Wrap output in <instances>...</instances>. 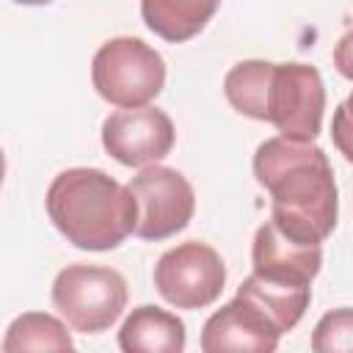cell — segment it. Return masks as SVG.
<instances>
[{
  "instance_id": "cell-15",
  "label": "cell",
  "mask_w": 353,
  "mask_h": 353,
  "mask_svg": "<svg viewBox=\"0 0 353 353\" xmlns=\"http://www.w3.org/2000/svg\"><path fill=\"white\" fill-rule=\"evenodd\" d=\"M314 353H353V309H331L325 312L309 339Z\"/></svg>"
},
{
  "instance_id": "cell-6",
  "label": "cell",
  "mask_w": 353,
  "mask_h": 353,
  "mask_svg": "<svg viewBox=\"0 0 353 353\" xmlns=\"http://www.w3.org/2000/svg\"><path fill=\"white\" fill-rule=\"evenodd\" d=\"M154 290L176 309H204L215 303L226 284V265L221 254L199 240L168 248L154 265Z\"/></svg>"
},
{
  "instance_id": "cell-2",
  "label": "cell",
  "mask_w": 353,
  "mask_h": 353,
  "mask_svg": "<svg viewBox=\"0 0 353 353\" xmlns=\"http://www.w3.org/2000/svg\"><path fill=\"white\" fill-rule=\"evenodd\" d=\"M223 94L237 113L273 124L284 138L314 141L323 130L325 85L309 63L240 61L226 72Z\"/></svg>"
},
{
  "instance_id": "cell-13",
  "label": "cell",
  "mask_w": 353,
  "mask_h": 353,
  "mask_svg": "<svg viewBox=\"0 0 353 353\" xmlns=\"http://www.w3.org/2000/svg\"><path fill=\"white\" fill-rule=\"evenodd\" d=\"M237 295L251 301L276 328L279 334L284 336L287 331H292L303 312L309 309V301H312V287H290V284H276V281H268L256 273H251L240 287H237Z\"/></svg>"
},
{
  "instance_id": "cell-12",
  "label": "cell",
  "mask_w": 353,
  "mask_h": 353,
  "mask_svg": "<svg viewBox=\"0 0 353 353\" xmlns=\"http://www.w3.org/2000/svg\"><path fill=\"white\" fill-rule=\"evenodd\" d=\"M221 0H141V17L154 36L182 44L207 28Z\"/></svg>"
},
{
  "instance_id": "cell-10",
  "label": "cell",
  "mask_w": 353,
  "mask_h": 353,
  "mask_svg": "<svg viewBox=\"0 0 353 353\" xmlns=\"http://www.w3.org/2000/svg\"><path fill=\"white\" fill-rule=\"evenodd\" d=\"M279 328L245 298L234 295L201 328V350L204 353H223V350H254V353H273L279 347Z\"/></svg>"
},
{
  "instance_id": "cell-14",
  "label": "cell",
  "mask_w": 353,
  "mask_h": 353,
  "mask_svg": "<svg viewBox=\"0 0 353 353\" xmlns=\"http://www.w3.org/2000/svg\"><path fill=\"white\" fill-rule=\"evenodd\" d=\"M74 342L66 331V325L44 312H25L19 317L11 320L6 339H3V350L14 353V350H72Z\"/></svg>"
},
{
  "instance_id": "cell-9",
  "label": "cell",
  "mask_w": 353,
  "mask_h": 353,
  "mask_svg": "<svg viewBox=\"0 0 353 353\" xmlns=\"http://www.w3.org/2000/svg\"><path fill=\"white\" fill-rule=\"evenodd\" d=\"M251 265L254 273L290 287H312L323 268V245L298 243L287 237L273 221H265L251 245Z\"/></svg>"
},
{
  "instance_id": "cell-8",
  "label": "cell",
  "mask_w": 353,
  "mask_h": 353,
  "mask_svg": "<svg viewBox=\"0 0 353 353\" xmlns=\"http://www.w3.org/2000/svg\"><path fill=\"white\" fill-rule=\"evenodd\" d=\"M176 141L174 121L160 108H121L102 121L105 152L130 168L160 163L171 154Z\"/></svg>"
},
{
  "instance_id": "cell-1",
  "label": "cell",
  "mask_w": 353,
  "mask_h": 353,
  "mask_svg": "<svg viewBox=\"0 0 353 353\" xmlns=\"http://www.w3.org/2000/svg\"><path fill=\"white\" fill-rule=\"evenodd\" d=\"M254 176L270 193V221L287 237L323 245L336 229L339 190L328 154L314 141H262L254 152Z\"/></svg>"
},
{
  "instance_id": "cell-7",
  "label": "cell",
  "mask_w": 353,
  "mask_h": 353,
  "mask_svg": "<svg viewBox=\"0 0 353 353\" xmlns=\"http://www.w3.org/2000/svg\"><path fill=\"white\" fill-rule=\"evenodd\" d=\"M130 193L138 204L135 237L141 240H168L179 234L196 212V193L185 174L176 168L152 163L130 179Z\"/></svg>"
},
{
  "instance_id": "cell-18",
  "label": "cell",
  "mask_w": 353,
  "mask_h": 353,
  "mask_svg": "<svg viewBox=\"0 0 353 353\" xmlns=\"http://www.w3.org/2000/svg\"><path fill=\"white\" fill-rule=\"evenodd\" d=\"M14 3H19V6H47L52 0H14Z\"/></svg>"
},
{
  "instance_id": "cell-3",
  "label": "cell",
  "mask_w": 353,
  "mask_h": 353,
  "mask_svg": "<svg viewBox=\"0 0 353 353\" xmlns=\"http://www.w3.org/2000/svg\"><path fill=\"white\" fill-rule=\"evenodd\" d=\"M44 204L52 226L83 251H113L135 234V196L99 168L61 171L50 182Z\"/></svg>"
},
{
  "instance_id": "cell-5",
  "label": "cell",
  "mask_w": 353,
  "mask_h": 353,
  "mask_svg": "<svg viewBox=\"0 0 353 353\" xmlns=\"http://www.w3.org/2000/svg\"><path fill=\"white\" fill-rule=\"evenodd\" d=\"M127 279L102 265H69L52 281V306L80 334L108 331L127 309Z\"/></svg>"
},
{
  "instance_id": "cell-11",
  "label": "cell",
  "mask_w": 353,
  "mask_h": 353,
  "mask_svg": "<svg viewBox=\"0 0 353 353\" xmlns=\"http://www.w3.org/2000/svg\"><path fill=\"white\" fill-rule=\"evenodd\" d=\"M188 342L185 323L160 306H138L121 323L119 347L124 353H182Z\"/></svg>"
},
{
  "instance_id": "cell-16",
  "label": "cell",
  "mask_w": 353,
  "mask_h": 353,
  "mask_svg": "<svg viewBox=\"0 0 353 353\" xmlns=\"http://www.w3.org/2000/svg\"><path fill=\"white\" fill-rule=\"evenodd\" d=\"M331 141H334L336 152L347 163H353V91L331 116Z\"/></svg>"
},
{
  "instance_id": "cell-4",
  "label": "cell",
  "mask_w": 353,
  "mask_h": 353,
  "mask_svg": "<svg viewBox=\"0 0 353 353\" xmlns=\"http://www.w3.org/2000/svg\"><path fill=\"white\" fill-rule=\"evenodd\" d=\"M91 83L105 102L116 108H141L163 91L165 61L146 41L116 36L94 52Z\"/></svg>"
},
{
  "instance_id": "cell-17",
  "label": "cell",
  "mask_w": 353,
  "mask_h": 353,
  "mask_svg": "<svg viewBox=\"0 0 353 353\" xmlns=\"http://www.w3.org/2000/svg\"><path fill=\"white\" fill-rule=\"evenodd\" d=\"M334 66H336V72L342 77L353 80V28L336 41V47H334Z\"/></svg>"
}]
</instances>
